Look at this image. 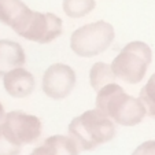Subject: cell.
I'll return each mask as SVG.
<instances>
[{
	"label": "cell",
	"instance_id": "cell-1",
	"mask_svg": "<svg viewBox=\"0 0 155 155\" xmlns=\"http://www.w3.org/2000/svg\"><path fill=\"white\" fill-rule=\"evenodd\" d=\"M96 108L124 126L137 125L147 114L141 100L128 95L115 82H110L97 91Z\"/></svg>",
	"mask_w": 155,
	"mask_h": 155
},
{
	"label": "cell",
	"instance_id": "cell-2",
	"mask_svg": "<svg viewBox=\"0 0 155 155\" xmlns=\"http://www.w3.org/2000/svg\"><path fill=\"white\" fill-rule=\"evenodd\" d=\"M69 135L81 151H91L115 136V126L99 108L85 111L69 124Z\"/></svg>",
	"mask_w": 155,
	"mask_h": 155
},
{
	"label": "cell",
	"instance_id": "cell-3",
	"mask_svg": "<svg viewBox=\"0 0 155 155\" xmlns=\"http://www.w3.org/2000/svg\"><path fill=\"white\" fill-rule=\"evenodd\" d=\"M151 61V48L143 41H132L114 58L111 69L117 78L128 84H139L146 76Z\"/></svg>",
	"mask_w": 155,
	"mask_h": 155
},
{
	"label": "cell",
	"instance_id": "cell-4",
	"mask_svg": "<svg viewBox=\"0 0 155 155\" xmlns=\"http://www.w3.org/2000/svg\"><path fill=\"white\" fill-rule=\"evenodd\" d=\"M114 28L106 21H97L74 30L70 38L73 52L82 58H91L106 51L114 40Z\"/></svg>",
	"mask_w": 155,
	"mask_h": 155
},
{
	"label": "cell",
	"instance_id": "cell-5",
	"mask_svg": "<svg viewBox=\"0 0 155 155\" xmlns=\"http://www.w3.org/2000/svg\"><path fill=\"white\" fill-rule=\"evenodd\" d=\"M12 30L29 41L47 44L62 35V19L51 12H37L28 8Z\"/></svg>",
	"mask_w": 155,
	"mask_h": 155
},
{
	"label": "cell",
	"instance_id": "cell-6",
	"mask_svg": "<svg viewBox=\"0 0 155 155\" xmlns=\"http://www.w3.org/2000/svg\"><path fill=\"white\" fill-rule=\"evenodd\" d=\"M3 133L18 146H25L36 141L41 135V121L36 115L24 111H10L0 124Z\"/></svg>",
	"mask_w": 155,
	"mask_h": 155
},
{
	"label": "cell",
	"instance_id": "cell-7",
	"mask_svg": "<svg viewBox=\"0 0 155 155\" xmlns=\"http://www.w3.org/2000/svg\"><path fill=\"white\" fill-rule=\"evenodd\" d=\"M76 87V73L63 63H55L44 71L43 91L48 97L55 100L64 99Z\"/></svg>",
	"mask_w": 155,
	"mask_h": 155
},
{
	"label": "cell",
	"instance_id": "cell-8",
	"mask_svg": "<svg viewBox=\"0 0 155 155\" xmlns=\"http://www.w3.org/2000/svg\"><path fill=\"white\" fill-rule=\"evenodd\" d=\"M3 85L10 96L26 97L35 89V77L24 68H17L4 76Z\"/></svg>",
	"mask_w": 155,
	"mask_h": 155
},
{
	"label": "cell",
	"instance_id": "cell-9",
	"mask_svg": "<svg viewBox=\"0 0 155 155\" xmlns=\"http://www.w3.org/2000/svg\"><path fill=\"white\" fill-rule=\"evenodd\" d=\"M25 62L26 56L21 44L11 40H0V77L17 68H22Z\"/></svg>",
	"mask_w": 155,
	"mask_h": 155
},
{
	"label": "cell",
	"instance_id": "cell-10",
	"mask_svg": "<svg viewBox=\"0 0 155 155\" xmlns=\"http://www.w3.org/2000/svg\"><path fill=\"white\" fill-rule=\"evenodd\" d=\"M28 8L21 0H0V22L12 29Z\"/></svg>",
	"mask_w": 155,
	"mask_h": 155
},
{
	"label": "cell",
	"instance_id": "cell-11",
	"mask_svg": "<svg viewBox=\"0 0 155 155\" xmlns=\"http://www.w3.org/2000/svg\"><path fill=\"white\" fill-rule=\"evenodd\" d=\"M89 80H91L92 88L97 92L104 85L110 84V82H114L115 74L113 73L111 66H108L107 63H103V62H97V63H95L91 68Z\"/></svg>",
	"mask_w": 155,
	"mask_h": 155
},
{
	"label": "cell",
	"instance_id": "cell-12",
	"mask_svg": "<svg viewBox=\"0 0 155 155\" xmlns=\"http://www.w3.org/2000/svg\"><path fill=\"white\" fill-rule=\"evenodd\" d=\"M52 148L55 155H78V147L71 137L55 135L44 141Z\"/></svg>",
	"mask_w": 155,
	"mask_h": 155
},
{
	"label": "cell",
	"instance_id": "cell-13",
	"mask_svg": "<svg viewBox=\"0 0 155 155\" xmlns=\"http://www.w3.org/2000/svg\"><path fill=\"white\" fill-rule=\"evenodd\" d=\"M95 0H63V11L70 18H82L95 8Z\"/></svg>",
	"mask_w": 155,
	"mask_h": 155
},
{
	"label": "cell",
	"instance_id": "cell-14",
	"mask_svg": "<svg viewBox=\"0 0 155 155\" xmlns=\"http://www.w3.org/2000/svg\"><path fill=\"white\" fill-rule=\"evenodd\" d=\"M139 99L146 107L147 114L150 117H155V73L150 77L147 84L141 88Z\"/></svg>",
	"mask_w": 155,
	"mask_h": 155
},
{
	"label": "cell",
	"instance_id": "cell-15",
	"mask_svg": "<svg viewBox=\"0 0 155 155\" xmlns=\"http://www.w3.org/2000/svg\"><path fill=\"white\" fill-rule=\"evenodd\" d=\"M22 147L10 140L0 129V155H19Z\"/></svg>",
	"mask_w": 155,
	"mask_h": 155
},
{
	"label": "cell",
	"instance_id": "cell-16",
	"mask_svg": "<svg viewBox=\"0 0 155 155\" xmlns=\"http://www.w3.org/2000/svg\"><path fill=\"white\" fill-rule=\"evenodd\" d=\"M132 155H155V140H148L141 143Z\"/></svg>",
	"mask_w": 155,
	"mask_h": 155
},
{
	"label": "cell",
	"instance_id": "cell-17",
	"mask_svg": "<svg viewBox=\"0 0 155 155\" xmlns=\"http://www.w3.org/2000/svg\"><path fill=\"white\" fill-rule=\"evenodd\" d=\"M30 155H55V154H54V151L50 148V146H47V144L44 143L43 146L33 150V152Z\"/></svg>",
	"mask_w": 155,
	"mask_h": 155
},
{
	"label": "cell",
	"instance_id": "cell-18",
	"mask_svg": "<svg viewBox=\"0 0 155 155\" xmlns=\"http://www.w3.org/2000/svg\"><path fill=\"white\" fill-rule=\"evenodd\" d=\"M4 107H3V104H2V103H0V122H2V121H3V118H4Z\"/></svg>",
	"mask_w": 155,
	"mask_h": 155
}]
</instances>
